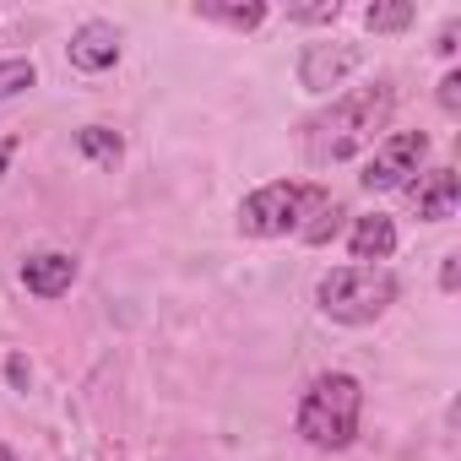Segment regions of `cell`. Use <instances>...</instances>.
I'll return each mask as SVG.
<instances>
[{
  "label": "cell",
  "mask_w": 461,
  "mask_h": 461,
  "mask_svg": "<svg viewBox=\"0 0 461 461\" xmlns=\"http://www.w3.org/2000/svg\"><path fill=\"white\" fill-rule=\"evenodd\" d=\"M190 17H201V23H222V28H234V33H250V28H261L267 17H272V6L267 0H234V6H222V0H195L190 6Z\"/></svg>",
  "instance_id": "11"
},
{
  "label": "cell",
  "mask_w": 461,
  "mask_h": 461,
  "mask_svg": "<svg viewBox=\"0 0 461 461\" xmlns=\"http://www.w3.org/2000/svg\"><path fill=\"white\" fill-rule=\"evenodd\" d=\"M358 66H364V44H353V39L304 44V55H299V87H304V93H331V87H342Z\"/></svg>",
  "instance_id": "6"
},
{
  "label": "cell",
  "mask_w": 461,
  "mask_h": 461,
  "mask_svg": "<svg viewBox=\"0 0 461 461\" xmlns=\"http://www.w3.org/2000/svg\"><path fill=\"white\" fill-rule=\"evenodd\" d=\"M439 55H456V23H445V33H439Z\"/></svg>",
  "instance_id": "21"
},
{
  "label": "cell",
  "mask_w": 461,
  "mask_h": 461,
  "mask_svg": "<svg viewBox=\"0 0 461 461\" xmlns=\"http://www.w3.org/2000/svg\"><path fill=\"white\" fill-rule=\"evenodd\" d=\"M348 256H353V267H385L396 256V222L385 212L358 217L353 234H348Z\"/></svg>",
  "instance_id": "10"
},
{
  "label": "cell",
  "mask_w": 461,
  "mask_h": 461,
  "mask_svg": "<svg viewBox=\"0 0 461 461\" xmlns=\"http://www.w3.org/2000/svg\"><path fill=\"white\" fill-rule=\"evenodd\" d=\"M364 423V385L348 369H326L299 396V434L315 450H348Z\"/></svg>",
  "instance_id": "2"
},
{
  "label": "cell",
  "mask_w": 461,
  "mask_h": 461,
  "mask_svg": "<svg viewBox=\"0 0 461 461\" xmlns=\"http://www.w3.org/2000/svg\"><path fill=\"white\" fill-rule=\"evenodd\" d=\"M439 109H445V114H461V71H445V82H439Z\"/></svg>",
  "instance_id": "17"
},
{
  "label": "cell",
  "mask_w": 461,
  "mask_h": 461,
  "mask_svg": "<svg viewBox=\"0 0 461 461\" xmlns=\"http://www.w3.org/2000/svg\"><path fill=\"white\" fill-rule=\"evenodd\" d=\"M407 201H412V212H418L423 222H450L456 206H461V179H456V168H450V163L423 168V174L407 185Z\"/></svg>",
  "instance_id": "7"
},
{
  "label": "cell",
  "mask_w": 461,
  "mask_h": 461,
  "mask_svg": "<svg viewBox=\"0 0 461 461\" xmlns=\"http://www.w3.org/2000/svg\"><path fill=\"white\" fill-rule=\"evenodd\" d=\"M77 152H82L93 168L114 174L120 158H125V141H120V131H109V125H82V131H77Z\"/></svg>",
  "instance_id": "12"
},
{
  "label": "cell",
  "mask_w": 461,
  "mask_h": 461,
  "mask_svg": "<svg viewBox=\"0 0 461 461\" xmlns=\"http://www.w3.org/2000/svg\"><path fill=\"white\" fill-rule=\"evenodd\" d=\"M12 158H17V136H0V179H6V168H12Z\"/></svg>",
  "instance_id": "20"
},
{
  "label": "cell",
  "mask_w": 461,
  "mask_h": 461,
  "mask_svg": "<svg viewBox=\"0 0 461 461\" xmlns=\"http://www.w3.org/2000/svg\"><path fill=\"white\" fill-rule=\"evenodd\" d=\"M439 288H445V294H456V288H461V256H456V250L439 261Z\"/></svg>",
  "instance_id": "18"
},
{
  "label": "cell",
  "mask_w": 461,
  "mask_h": 461,
  "mask_svg": "<svg viewBox=\"0 0 461 461\" xmlns=\"http://www.w3.org/2000/svg\"><path fill=\"white\" fill-rule=\"evenodd\" d=\"M412 17H418L412 0H375V6H364L369 33H402V28H412Z\"/></svg>",
  "instance_id": "13"
},
{
  "label": "cell",
  "mask_w": 461,
  "mask_h": 461,
  "mask_svg": "<svg viewBox=\"0 0 461 461\" xmlns=\"http://www.w3.org/2000/svg\"><path fill=\"white\" fill-rule=\"evenodd\" d=\"M342 6L337 0H321V6H288V23H337Z\"/></svg>",
  "instance_id": "16"
},
{
  "label": "cell",
  "mask_w": 461,
  "mask_h": 461,
  "mask_svg": "<svg viewBox=\"0 0 461 461\" xmlns=\"http://www.w3.org/2000/svg\"><path fill=\"white\" fill-rule=\"evenodd\" d=\"M33 82H39V66H33V60H23V55L0 60V104H6V98H17V93H28Z\"/></svg>",
  "instance_id": "15"
},
{
  "label": "cell",
  "mask_w": 461,
  "mask_h": 461,
  "mask_svg": "<svg viewBox=\"0 0 461 461\" xmlns=\"http://www.w3.org/2000/svg\"><path fill=\"white\" fill-rule=\"evenodd\" d=\"M0 461H17V450H12V445H0Z\"/></svg>",
  "instance_id": "22"
},
{
  "label": "cell",
  "mask_w": 461,
  "mask_h": 461,
  "mask_svg": "<svg viewBox=\"0 0 461 461\" xmlns=\"http://www.w3.org/2000/svg\"><path fill=\"white\" fill-rule=\"evenodd\" d=\"M331 201L326 185H310V179H272L261 190H250L240 201V234L245 240H288V234H304V222Z\"/></svg>",
  "instance_id": "3"
},
{
  "label": "cell",
  "mask_w": 461,
  "mask_h": 461,
  "mask_svg": "<svg viewBox=\"0 0 461 461\" xmlns=\"http://www.w3.org/2000/svg\"><path fill=\"white\" fill-rule=\"evenodd\" d=\"M77 256H66V250H39V256H28L23 261V288L33 294V299H44V304H55V299H66L71 294V283H77Z\"/></svg>",
  "instance_id": "9"
},
{
  "label": "cell",
  "mask_w": 461,
  "mask_h": 461,
  "mask_svg": "<svg viewBox=\"0 0 461 461\" xmlns=\"http://www.w3.org/2000/svg\"><path fill=\"white\" fill-rule=\"evenodd\" d=\"M120 28L114 23H104V17H93V23H82L77 33H71V44H66V60L77 66V71H87V77H98V71H114V60H120Z\"/></svg>",
  "instance_id": "8"
},
{
  "label": "cell",
  "mask_w": 461,
  "mask_h": 461,
  "mask_svg": "<svg viewBox=\"0 0 461 461\" xmlns=\"http://www.w3.org/2000/svg\"><path fill=\"white\" fill-rule=\"evenodd\" d=\"M6 380H12L17 391H28V358H23V353H12V358H6Z\"/></svg>",
  "instance_id": "19"
},
{
  "label": "cell",
  "mask_w": 461,
  "mask_h": 461,
  "mask_svg": "<svg viewBox=\"0 0 461 461\" xmlns=\"http://www.w3.org/2000/svg\"><path fill=\"white\" fill-rule=\"evenodd\" d=\"M423 158H429V136H423V131H391V136L375 141V152H369L358 185H364L369 195H380V190H407L412 174L423 168Z\"/></svg>",
  "instance_id": "5"
},
{
  "label": "cell",
  "mask_w": 461,
  "mask_h": 461,
  "mask_svg": "<svg viewBox=\"0 0 461 461\" xmlns=\"http://www.w3.org/2000/svg\"><path fill=\"white\" fill-rule=\"evenodd\" d=\"M342 217H348V212H342V201H326V206L304 222V234H299V240H304V245H331V240L342 234Z\"/></svg>",
  "instance_id": "14"
},
{
  "label": "cell",
  "mask_w": 461,
  "mask_h": 461,
  "mask_svg": "<svg viewBox=\"0 0 461 461\" xmlns=\"http://www.w3.org/2000/svg\"><path fill=\"white\" fill-rule=\"evenodd\" d=\"M391 114H396V87L391 82H364V87L331 98V109H321L304 125V158L315 168L348 163L353 152H364V147L380 141V131L391 125Z\"/></svg>",
  "instance_id": "1"
},
{
  "label": "cell",
  "mask_w": 461,
  "mask_h": 461,
  "mask_svg": "<svg viewBox=\"0 0 461 461\" xmlns=\"http://www.w3.org/2000/svg\"><path fill=\"white\" fill-rule=\"evenodd\" d=\"M402 283L391 267H337L315 283V310L337 326H375L396 304Z\"/></svg>",
  "instance_id": "4"
}]
</instances>
